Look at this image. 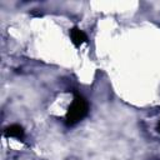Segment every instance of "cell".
<instances>
[{"label":"cell","instance_id":"1","mask_svg":"<svg viewBox=\"0 0 160 160\" xmlns=\"http://www.w3.org/2000/svg\"><path fill=\"white\" fill-rule=\"evenodd\" d=\"M88 114V102L81 95H75L72 104L70 105L68 112H66V124L68 125H74L79 122L84 116Z\"/></svg>","mask_w":160,"mask_h":160},{"label":"cell","instance_id":"2","mask_svg":"<svg viewBox=\"0 0 160 160\" xmlns=\"http://www.w3.org/2000/svg\"><path fill=\"white\" fill-rule=\"evenodd\" d=\"M70 38H71V41L74 42V45H76V46H79L80 44L86 41L85 32L82 30H80L79 28H72L70 30Z\"/></svg>","mask_w":160,"mask_h":160},{"label":"cell","instance_id":"4","mask_svg":"<svg viewBox=\"0 0 160 160\" xmlns=\"http://www.w3.org/2000/svg\"><path fill=\"white\" fill-rule=\"evenodd\" d=\"M158 130H159V132H160V124H159V126H158Z\"/></svg>","mask_w":160,"mask_h":160},{"label":"cell","instance_id":"3","mask_svg":"<svg viewBox=\"0 0 160 160\" xmlns=\"http://www.w3.org/2000/svg\"><path fill=\"white\" fill-rule=\"evenodd\" d=\"M5 136L8 138H16V139H22L24 138V129L20 125H10L5 130Z\"/></svg>","mask_w":160,"mask_h":160}]
</instances>
